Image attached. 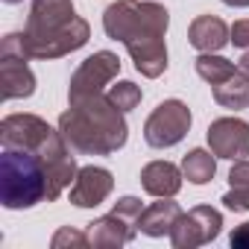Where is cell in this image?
I'll use <instances>...</instances> for the list:
<instances>
[{
	"mask_svg": "<svg viewBox=\"0 0 249 249\" xmlns=\"http://www.w3.org/2000/svg\"><path fill=\"white\" fill-rule=\"evenodd\" d=\"M167 27L170 12L150 0H117L103 12L106 36L129 50L135 71L147 79H156L167 71Z\"/></svg>",
	"mask_w": 249,
	"mask_h": 249,
	"instance_id": "1",
	"label": "cell"
},
{
	"mask_svg": "<svg viewBox=\"0 0 249 249\" xmlns=\"http://www.w3.org/2000/svg\"><path fill=\"white\" fill-rule=\"evenodd\" d=\"M126 111H120L108 94L88 97L82 103H71L68 111L59 117V132L65 135L68 147L82 156H111L129 138Z\"/></svg>",
	"mask_w": 249,
	"mask_h": 249,
	"instance_id": "2",
	"label": "cell"
},
{
	"mask_svg": "<svg viewBox=\"0 0 249 249\" xmlns=\"http://www.w3.org/2000/svg\"><path fill=\"white\" fill-rule=\"evenodd\" d=\"M88 38L91 27L73 12L71 0H33L24 27V47L30 59H62L85 47Z\"/></svg>",
	"mask_w": 249,
	"mask_h": 249,
	"instance_id": "3",
	"label": "cell"
},
{
	"mask_svg": "<svg viewBox=\"0 0 249 249\" xmlns=\"http://www.w3.org/2000/svg\"><path fill=\"white\" fill-rule=\"evenodd\" d=\"M44 199L50 202V179L44 159L27 150H3L0 156V202L3 208L21 211Z\"/></svg>",
	"mask_w": 249,
	"mask_h": 249,
	"instance_id": "4",
	"label": "cell"
},
{
	"mask_svg": "<svg viewBox=\"0 0 249 249\" xmlns=\"http://www.w3.org/2000/svg\"><path fill=\"white\" fill-rule=\"evenodd\" d=\"M191 129V108L182 100H164L153 108V114L144 123V141L153 150L176 147Z\"/></svg>",
	"mask_w": 249,
	"mask_h": 249,
	"instance_id": "5",
	"label": "cell"
},
{
	"mask_svg": "<svg viewBox=\"0 0 249 249\" xmlns=\"http://www.w3.org/2000/svg\"><path fill=\"white\" fill-rule=\"evenodd\" d=\"M120 73V59L111 53V50H100L94 56H88L71 76V85H68V100L71 103H82L88 97H97L103 94V88L117 79Z\"/></svg>",
	"mask_w": 249,
	"mask_h": 249,
	"instance_id": "6",
	"label": "cell"
},
{
	"mask_svg": "<svg viewBox=\"0 0 249 249\" xmlns=\"http://www.w3.org/2000/svg\"><path fill=\"white\" fill-rule=\"evenodd\" d=\"M53 132L56 129L38 114H6L3 123H0V141H3V150L38 153Z\"/></svg>",
	"mask_w": 249,
	"mask_h": 249,
	"instance_id": "7",
	"label": "cell"
},
{
	"mask_svg": "<svg viewBox=\"0 0 249 249\" xmlns=\"http://www.w3.org/2000/svg\"><path fill=\"white\" fill-rule=\"evenodd\" d=\"M208 147L217 159H246L249 156V123L240 117H217L208 126Z\"/></svg>",
	"mask_w": 249,
	"mask_h": 249,
	"instance_id": "8",
	"label": "cell"
},
{
	"mask_svg": "<svg viewBox=\"0 0 249 249\" xmlns=\"http://www.w3.org/2000/svg\"><path fill=\"white\" fill-rule=\"evenodd\" d=\"M114 191V176L106 167H82L71 185V202L76 208H97Z\"/></svg>",
	"mask_w": 249,
	"mask_h": 249,
	"instance_id": "9",
	"label": "cell"
},
{
	"mask_svg": "<svg viewBox=\"0 0 249 249\" xmlns=\"http://www.w3.org/2000/svg\"><path fill=\"white\" fill-rule=\"evenodd\" d=\"M0 85L3 100H24L36 91V73L21 56H0Z\"/></svg>",
	"mask_w": 249,
	"mask_h": 249,
	"instance_id": "10",
	"label": "cell"
},
{
	"mask_svg": "<svg viewBox=\"0 0 249 249\" xmlns=\"http://www.w3.org/2000/svg\"><path fill=\"white\" fill-rule=\"evenodd\" d=\"M188 41L199 53H217L229 44V27L217 15H199L188 27Z\"/></svg>",
	"mask_w": 249,
	"mask_h": 249,
	"instance_id": "11",
	"label": "cell"
},
{
	"mask_svg": "<svg viewBox=\"0 0 249 249\" xmlns=\"http://www.w3.org/2000/svg\"><path fill=\"white\" fill-rule=\"evenodd\" d=\"M182 167L170 164V161H150L141 170V188L150 196H176L182 191Z\"/></svg>",
	"mask_w": 249,
	"mask_h": 249,
	"instance_id": "12",
	"label": "cell"
},
{
	"mask_svg": "<svg viewBox=\"0 0 249 249\" xmlns=\"http://www.w3.org/2000/svg\"><path fill=\"white\" fill-rule=\"evenodd\" d=\"M135 234H138V229L129 226L126 220H120L117 214H106L88 226L91 246H97V249H117L123 243H129Z\"/></svg>",
	"mask_w": 249,
	"mask_h": 249,
	"instance_id": "13",
	"label": "cell"
},
{
	"mask_svg": "<svg viewBox=\"0 0 249 249\" xmlns=\"http://www.w3.org/2000/svg\"><path fill=\"white\" fill-rule=\"evenodd\" d=\"M179 217H182L179 202H173L170 196H159V202L144 208V214L138 220V231H144L147 237H164V234L173 231Z\"/></svg>",
	"mask_w": 249,
	"mask_h": 249,
	"instance_id": "14",
	"label": "cell"
},
{
	"mask_svg": "<svg viewBox=\"0 0 249 249\" xmlns=\"http://www.w3.org/2000/svg\"><path fill=\"white\" fill-rule=\"evenodd\" d=\"M211 94H214V100H217L223 108L240 111V108H246V106H249V76L237 68L229 79H223V82L211 85Z\"/></svg>",
	"mask_w": 249,
	"mask_h": 249,
	"instance_id": "15",
	"label": "cell"
},
{
	"mask_svg": "<svg viewBox=\"0 0 249 249\" xmlns=\"http://www.w3.org/2000/svg\"><path fill=\"white\" fill-rule=\"evenodd\" d=\"M182 173L191 185H208L217 173V156L208 150H191L182 159Z\"/></svg>",
	"mask_w": 249,
	"mask_h": 249,
	"instance_id": "16",
	"label": "cell"
},
{
	"mask_svg": "<svg viewBox=\"0 0 249 249\" xmlns=\"http://www.w3.org/2000/svg\"><path fill=\"white\" fill-rule=\"evenodd\" d=\"M170 243L176 249H196V246L205 243V234H202V229H199V223H196V217L191 211L188 214L182 211V217L176 220V226L170 231Z\"/></svg>",
	"mask_w": 249,
	"mask_h": 249,
	"instance_id": "17",
	"label": "cell"
},
{
	"mask_svg": "<svg viewBox=\"0 0 249 249\" xmlns=\"http://www.w3.org/2000/svg\"><path fill=\"white\" fill-rule=\"evenodd\" d=\"M234 71H237L234 62H229V59H223V56H214V53H202V56L196 59V73H199L208 85H217V82L229 79Z\"/></svg>",
	"mask_w": 249,
	"mask_h": 249,
	"instance_id": "18",
	"label": "cell"
},
{
	"mask_svg": "<svg viewBox=\"0 0 249 249\" xmlns=\"http://www.w3.org/2000/svg\"><path fill=\"white\" fill-rule=\"evenodd\" d=\"M108 100H111L120 111H132V108H138V103H141V88H138L135 82H129V79H123V82H117V85L108 88Z\"/></svg>",
	"mask_w": 249,
	"mask_h": 249,
	"instance_id": "19",
	"label": "cell"
},
{
	"mask_svg": "<svg viewBox=\"0 0 249 249\" xmlns=\"http://www.w3.org/2000/svg\"><path fill=\"white\" fill-rule=\"evenodd\" d=\"M50 246L53 249H85V246H91V237H88V231H79V229H71V226H62L56 234H53V240H50Z\"/></svg>",
	"mask_w": 249,
	"mask_h": 249,
	"instance_id": "20",
	"label": "cell"
},
{
	"mask_svg": "<svg viewBox=\"0 0 249 249\" xmlns=\"http://www.w3.org/2000/svg\"><path fill=\"white\" fill-rule=\"evenodd\" d=\"M111 214H117L120 220H126L129 226H135V229H138V220H141V214H144V205H141V199H138V196H120V199L114 202Z\"/></svg>",
	"mask_w": 249,
	"mask_h": 249,
	"instance_id": "21",
	"label": "cell"
},
{
	"mask_svg": "<svg viewBox=\"0 0 249 249\" xmlns=\"http://www.w3.org/2000/svg\"><path fill=\"white\" fill-rule=\"evenodd\" d=\"M223 205L229 211H249V188H231L223 196Z\"/></svg>",
	"mask_w": 249,
	"mask_h": 249,
	"instance_id": "22",
	"label": "cell"
},
{
	"mask_svg": "<svg viewBox=\"0 0 249 249\" xmlns=\"http://www.w3.org/2000/svg\"><path fill=\"white\" fill-rule=\"evenodd\" d=\"M229 41H231L234 47L249 50V18H243V21H234V24H231V30H229Z\"/></svg>",
	"mask_w": 249,
	"mask_h": 249,
	"instance_id": "23",
	"label": "cell"
},
{
	"mask_svg": "<svg viewBox=\"0 0 249 249\" xmlns=\"http://www.w3.org/2000/svg\"><path fill=\"white\" fill-rule=\"evenodd\" d=\"M229 182L231 188H249V161L246 159H237L229 170Z\"/></svg>",
	"mask_w": 249,
	"mask_h": 249,
	"instance_id": "24",
	"label": "cell"
},
{
	"mask_svg": "<svg viewBox=\"0 0 249 249\" xmlns=\"http://www.w3.org/2000/svg\"><path fill=\"white\" fill-rule=\"evenodd\" d=\"M229 243H231V249H249V223H240V226L231 231Z\"/></svg>",
	"mask_w": 249,
	"mask_h": 249,
	"instance_id": "25",
	"label": "cell"
},
{
	"mask_svg": "<svg viewBox=\"0 0 249 249\" xmlns=\"http://www.w3.org/2000/svg\"><path fill=\"white\" fill-rule=\"evenodd\" d=\"M226 6H234V9H246L249 6V0H223Z\"/></svg>",
	"mask_w": 249,
	"mask_h": 249,
	"instance_id": "26",
	"label": "cell"
},
{
	"mask_svg": "<svg viewBox=\"0 0 249 249\" xmlns=\"http://www.w3.org/2000/svg\"><path fill=\"white\" fill-rule=\"evenodd\" d=\"M240 71L249 76V50H246V53H243V59H240Z\"/></svg>",
	"mask_w": 249,
	"mask_h": 249,
	"instance_id": "27",
	"label": "cell"
},
{
	"mask_svg": "<svg viewBox=\"0 0 249 249\" xmlns=\"http://www.w3.org/2000/svg\"><path fill=\"white\" fill-rule=\"evenodd\" d=\"M3 3H21V0H3Z\"/></svg>",
	"mask_w": 249,
	"mask_h": 249,
	"instance_id": "28",
	"label": "cell"
}]
</instances>
